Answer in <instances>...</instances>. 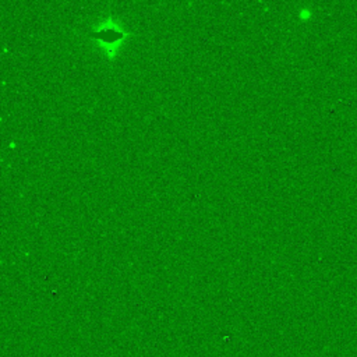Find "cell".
<instances>
[{
    "mask_svg": "<svg viewBox=\"0 0 357 357\" xmlns=\"http://www.w3.org/2000/svg\"><path fill=\"white\" fill-rule=\"evenodd\" d=\"M91 36L100 43V46L105 49L107 57L112 60L114 59L120 45L126 40V38L130 36L128 32H124L121 26L114 22L112 18L100 22L92 32Z\"/></svg>",
    "mask_w": 357,
    "mask_h": 357,
    "instance_id": "1",
    "label": "cell"
}]
</instances>
